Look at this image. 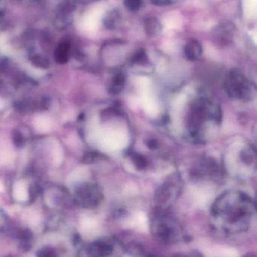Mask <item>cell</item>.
Listing matches in <instances>:
<instances>
[{
	"instance_id": "cell-1",
	"label": "cell",
	"mask_w": 257,
	"mask_h": 257,
	"mask_svg": "<svg viewBox=\"0 0 257 257\" xmlns=\"http://www.w3.org/2000/svg\"><path fill=\"white\" fill-rule=\"evenodd\" d=\"M128 144L127 132L124 128L116 127L107 130L103 136V145L108 151H118L124 149Z\"/></svg>"
},
{
	"instance_id": "cell-2",
	"label": "cell",
	"mask_w": 257,
	"mask_h": 257,
	"mask_svg": "<svg viewBox=\"0 0 257 257\" xmlns=\"http://www.w3.org/2000/svg\"><path fill=\"white\" fill-rule=\"evenodd\" d=\"M235 26L232 24L225 23L215 27L213 37L217 43L221 45L231 43L235 36Z\"/></svg>"
},
{
	"instance_id": "cell-3",
	"label": "cell",
	"mask_w": 257,
	"mask_h": 257,
	"mask_svg": "<svg viewBox=\"0 0 257 257\" xmlns=\"http://www.w3.org/2000/svg\"><path fill=\"white\" fill-rule=\"evenodd\" d=\"M183 53L186 59L190 61H198L203 54V48L195 39H192L183 48Z\"/></svg>"
},
{
	"instance_id": "cell-4",
	"label": "cell",
	"mask_w": 257,
	"mask_h": 257,
	"mask_svg": "<svg viewBox=\"0 0 257 257\" xmlns=\"http://www.w3.org/2000/svg\"><path fill=\"white\" fill-rule=\"evenodd\" d=\"M144 31L148 36L156 37L162 32L163 27L159 19L155 17H148L144 20Z\"/></svg>"
},
{
	"instance_id": "cell-5",
	"label": "cell",
	"mask_w": 257,
	"mask_h": 257,
	"mask_svg": "<svg viewBox=\"0 0 257 257\" xmlns=\"http://www.w3.org/2000/svg\"><path fill=\"white\" fill-rule=\"evenodd\" d=\"M71 46L68 41H62L54 52V59L61 64H64L69 61Z\"/></svg>"
},
{
	"instance_id": "cell-6",
	"label": "cell",
	"mask_w": 257,
	"mask_h": 257,
	"mask_svg": "<svg viewBox=\"0 0 257 257\" xmlns=\"http://www.w3.org/2000/svg\"><path fill=\"white\" fill-rule=\"evenodd\" d=\"M122 22V16L117 10L109 12L103 18V25L107 30H115Z\"/></svg>"
},
{
	"instance_id": "cell-7",
	"label": "cell",
	"mask_w": 257,
	"mask_h": 257,
	"mask_svg": "<svg viewBox=\"0 0 257 257\" xmlns=\"http://www.w3.org/2000/svg\"><path fill=\"white\" fill-rule=\"evenodd\" d=\"M194 191L195 193L194 194V197L195 198V202L201 207L206 205L212 198L211 191L208 187L197 189Z\"/></svg>"
},
{
	"instance_id": "cell-8",
	"label": "cell",
	"mask_w": 257,
	"mask_h": 257,
	"mask_svg": "<svg viewBox=\"0 0 257 257\" xmlns=\"http://www.w3.org/2000/svg\"><path fill=\"white\" fill-rule=\"evenodd\" d=\"M148 58L147 54L145 52V49L141 48L134 53V55L130 58V63L132 64L143 65L147 63Z\"/></svg>"
},
{
	"instance_id": "cell-9",
	"label": "cell",
	"mask_w": 257,
	"mask_h": 257,
	"mask_svg": "<svg viewBox=\"0 0 257 257\" xmlns=\"http://www.w3.org/2000/svg\"><path fill=\"white\" fill-rule=\"evenodd\" d=\"M133 221H134V225L137 226L138 229H141V231H144V232L147 231V218L143 212L137 213Z\"/></svg>"
},
{
	"instance_id": "cell-10",
	"label": "cell",
	"mask_w": 257,
	"mask_h": 257,
	"mask_svg": "<svg viewBox=\"0 0 257 257\" xmlns=\"http://www.w3.org/2000/svg\"><path fill=\"white\" fill-rule=\"evenodd\" d=\"M31 61L35 66L40 68H48L49 66V61L41 54H36L34 56L31 57Z\"/></svg>"
},
{
	"instance_id": "cell-11",
	"label": "cell",
	"mask_w": 257,
	"mask_h": 257,
	"mask_svg": "<svg viewBox=\"0 0 257 257\" xmlns=\"http://www.w3.org/2000/svg\"><path fill=\"white\" fill-rule=\"evenodd\" d=\"M124 5L130 12H137L142 6V0H124Z\"/></svg>"
},
{
	"instance_id": "cell-12",
	"label": "cell",
	"mask_w": 257,
	"mask_h": 257,
	"mask_svg": "<svg viewBox=\"0 0 257 257\" xmlns=\"http://www.w3.org/2000/svg\"><path fill=\"white\" fill-rule=\"evenodd\" d=\"M14 142H15V144L17 145V146H20L23 144L22 136L18 132L16 133L15 135H14Z\"/></svg>"
},
{
	"instance_id": "cell-13",
	"label": "cell",
	"mask_w": 257,
	"mask_h": 257,
	"mask_svg": "<svg viewBox=\"0 0 257 257\" xmlns=\"http://www.w3.org/2000/svg\"><path fill=\"white\" fill-rule=\"evenodd\" d=\"M151 2L153 5L158 6H164V5H169L171 2V0H151Z\"/></svg>"
}]
</instances>
